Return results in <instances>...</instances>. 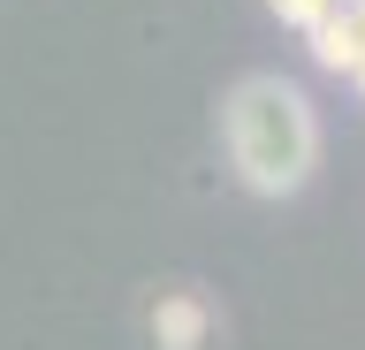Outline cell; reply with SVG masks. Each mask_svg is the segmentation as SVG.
<instances>
[{"mask_svg": "<svg viewBox=\"0 0 365 350\" xmlns=\"http://www.w3.org/2000/svg\"><path fill=\"white\" fill-rule=\"evenodd\" d=\"M145 327H153V350H205V335H213V304H205L198 289H160Z\"/></svg>", "mask_w": 365, "mask_h": 350, "instance_id": "3957f363", "label": "cell"}, {"mask_svg": "<svg viewBox=\"0 0 365 350\" xmlns=\"http://www.w3.org/2000/svg\"><path fill=\"white\" fill-rule=\"evenodd\" d=\"M228 160L259 198H289L312 183L319 160V122L312 99L297 92L289 76H244L228 92Z\"/></svg>", "mask_w": 365, "mask_h": 350, "instance_id": "6da1fadb", "label": "cell"}, {"mask_svg": "<svg viewBox=\"0 0 365 350\" xmlns=\"http://www.w3.org/2000/svg\"><path fill=\"white\" fill-rule=\"evenodd\" d=\"M267 8H274V16H282V24H289V31H312L319 16L335 8V0H267Z\"/></svg>", "mask_w": 365, "mask_h": 350, "instance_id": "277c9868", "label": "cell"}, {"mask_svg": "<svg viewBox=\"0 0 365 350\" xmlns=\"http://www.w3.org/2000/svg\"><path fill=\"white\" fill-rule=\"evenodd\" d=\"M304 38H312V61H319V69L358 76V69H365V0H335Z\"/></svg>", "mask_w": 365, "mask_h": 350, "instance_id": "7a4b0ae2", "label": "cell"}]
</instances>
